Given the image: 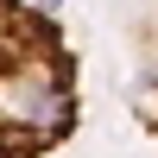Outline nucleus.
Here are the masks:
<instances>
[{
    "label": "nucleus",
    "mask_w": 158,
    "mask_h": 158,
    "mask_svg": "<svg viewBox=\"0 0 158 158\" xmlns=\"http://www.w3.org/2000/svg\"><path fill=\"white\" fill-rule=\"evenodd\" d=\"M76 51L51 13L0 0V158H44L76 127Z\"/></svg>",
    "instance_id": "f257e3e1"
}]
</instances>
